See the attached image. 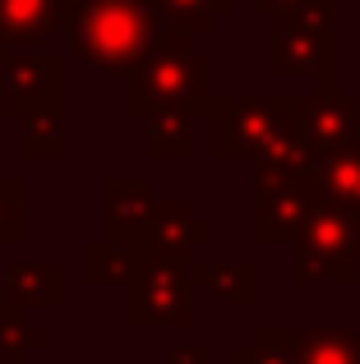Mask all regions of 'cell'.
Listing matches in <instances>:
<instances>
[{"label":"cell","mask_w":360,"mask_h":364,"mask_svg":"<svg viewBox=\"0 0 360 364\" xmlns=\"http://www.w3.org/2000/svg\"><path fill=\"white\" fill-rule=\"evenodd\" d=\"M18 124H23V139H18L23 157H33V161H60L65 157V107L33 111Z\"/></svg>","instance_id":"obj_18"},{"label":"cell","mask_w":360,"mask_h":364,"mask_svg":"<svg viewBox=\"0 0 360 364\" xmlns=\"http://www.w3.org/2000/svg\"><path fill=\"white\" fill-rule=\"evenodd\" d=\"M0 364H18V360H0Z\"/></svg>","instance_id":"obj_25"},{"label":"cell","mask_w":360,"mask_h":364,"mask_svg":"<svg viewBox=\"0 0 360 364\" xmlns=\"http://www.w3.org/2000/svg\"><path fill=\"white\" fill-rule=\"evenodd\" d=\"M65 0H0V51H33L60 28Z\"/></svg>","instance_id":"obj_11"},{"label":"cell","mask_w":360,"mask_h":364,"mask_svg":"<svg viewBox=\"0 0 360 364\" xmlns=\"http://www.w3.org/2000/svg\"><path fill=\"white\" fill-rule=\"evenodd\" d=\"M23 235V185L0 180V245H14Z\"/></svg>","instance_id":"obj_23"},{"label":"cell","mask_w":360,"mask_h":364,"mask_svg":"<svg viewBox=\"0 0 360 364\" xmlns=\"http://www.w3.org/2000/svg\"><path fill=\"white\" fill-rule=\"evenodd\" d=\"M148 208H153L148 180H111L107 185V231L111 235H139Z\"/></svg>","instance_id":"obj_17"},{"label":"cell","mask_w":360,"mask_h":364,"mask_svg":"<svg viewBox=\"0 0 360 364\" xmlns=\"http://www.w3.org/2000/svg\"><path fill=\"white\" fill-rule=\"evenodd\" d=\"M171 364H213V350L208 346H180V350H171Z\"/></svg>","instance_id":"obj_24"},{"label":"cell","mask_w":360,"mask_h":364,"mask_svg":"<svg viewBox=\"0 0 360 364\" xmlns=\"http://www.w3.org/2000/svg\"><path fill=\"white\" fill-rule=\"evenodd\" d=\"M153 14L162 18V28H180V33H208L217 14L231 9V0H148Z\"/></svg>","instance_id":"obj_20"},{"label":"cell","mask_w":360,"mask_h":364,"mask_svg":"<svg viewBox=\"0 0 360 364\" xmlns=\"http://www.w3.org/2000/svg\"><path fill=\"white\" fill-rule=\"evenodd\" d=\"M208 55L189 46V33L180 28H162L153 46L144 51V60L125 74L129 83V116H157V111H194L208 116L213 92H208Z\"/></svg>","instance_id":"obj_2"},{"label":"cell","mask_w":360,"mask_h":364,"mask_svg":"<svg viewBox=\"0 0 360 364\" xmlns=\"http://www.w3.org/2000/svg\"><path fill=\"white\" fill-rule=\"evenodd\" d=\"M296 364H360V328H300Z\"/></svg>","instance_id":"obj_15"},{"label":"cell","mask_w":360,"mask_h":364,"mask_svg":"<svg viewBox=\"0 0 360 364\" xmlns=\"http://www.w3.org/2000/svg\"><path fill=\"white\" fill-rule=\"evenodd\" d=\"M139 263H144V249H139L134 235H111L107 231V240H92L83 249V277L92 286H125Z\"/></svg>","instance_id":"obj_14"},{"label":"cell","mask_w":360,"mask_h":364,"mask_svg":"<svg viewBox=\"0 0 360 364\" xmlns=\"http://www.w3.org/2000/svg\"><path fill=\"white\" fill-rule=\"evenodd\" d=\"M134 240L144 249V258H189L198 245L213 240V226H208L203 217H194L189 203L166 198V203L148 208V217H144Z\"/></svg>","instance_id":"obj_9"},{"label":"cell","mask_w":360,"mask_h":364,"mask_svg":"<svg viewBox=\"0 0 360 364\" xmlns=\"http://www.w3.org/2000/svg\"><path fill=\"white\" fill-rule=\"evenodd\" d=\"M189 267H194V286H208L217 300L235 304V309L254 304V267L245 263H189Z\"/></svg>","instance_id":"obj_19"},{"label":"cell","mask_w":360,"mask_h":364,"mask_svg":"<svg viewBox=\"0 0 360 364\" xmlns=\"http://www.w3.org/2000/svg\"><path fill=\"white\" fill-rule=\"evenodd\" d=\"M296 337L300 328H259L231 350V364H296Z\"/></svg>","instance_id":"obj_21"},{"label":"cell","mask_w":360,"mask_h":364,"mask_svg":"<svg viewBox=\"0 0 360 364\" xmlns=\"http://www.w3.org/2000/svg\"><path fill=\"white\" fill-rule=\"evenodd\" d=\"M296 282H360V217L342 208H319L296 235Z\"/></svg>","instance_id":"obj_6"},{"label":"cell","mask_w":360,"mask_h":364,"mask_svg":"<svg viewBox=\"0 0 360 364\" xmlns=\"http://www.w3.org/2000/svg\"><path fill=\"white\" fill-rule=\"evenodd\" d=\"M65 300V267L60 263H9L0 282V304L9 309H55Z\"/></svg>","instance_id":"obj_12"},{"label":"cell","mask_w":360,"mask_h":364,"mask_svg":"<svg viewBox=\"0 0 360 364\" xmlns=\"http://www.w3.org/2000/svg\"><path fill=\"white\" fill-rule=\"evenodd\" d=\"M324 208L314 185V171H259L250 203V231L263 245H287L309 226V217Z\"/></svg>","instance_id":"obj_4"},{"label":"cell","mask_w":360,"mask_h":364,"mask_svg":"<svg viewBox=\"0 0 360 364\" xmlns=\"http://www.w3.org/2000/svg\"><path fill=\"white\" fill-rule=\"evenodd\" d=\"M42 341H46L42 323H33L23 309L0 304V360H18V364H23V355H33Z\"/></svg>","instance_id":"obj_22"},{"label":"cell","mask_w":360,"mask_h":364,"mask_svg":"<svg viewBox=\"0 0 360 364\" xmlns=\"http://www.w3.org/2000/svg\"><path fill=\"white\" fill-rule=\"evenodd\" d=\"M305 97H213L208 152L222 161H254L282 129L300 120Z\"/></svg>","instance_id":"obj_3"},{"label":"cell","mask_w":360,"mask_h":364,"mask_svg":"<svg viewBox=\"0 0 360 364\" xmlns=\"http://www.w3.org/2000/svg\"><path fill=\"white\" fill-rule=\"evenodd\" d=\"M0 55H5V51H0Z\"/></svg>","instance_id":"obj_26"},{"label":"cell","mask_w":360,"mask_h":364,"mask_svg":"<svg viewBox=\"0 0 360 364\" xmlns=\"http://www.w3.org/2000/svg\"><path fill=\"white\" fill-rule=\"evenodd\" d=\"M314 185L328 208H342V213L360 217V139L337 152H324L314 161Z\"/></svg>","instance_id":"obj_13"},{"label":"cell","mask_w":360,"mask_h":364,"mask_svg":"<svg viewBox=\"0 0 360 364\" xmlns=\"http://www.w3.org/2000/svg\"><path fill=\"white\" fill-rule=\"evenodd\" d=\"M300 129L314 143V152H337L360 139V107L351 92H314L300 107Z\"/></svg>","instance_id":"obj_10"},{"label":"cell","mask_w":360,"mask_h":364,"mask_svg":"<svg viewBox=\"0 0 360 364\" xmlns=\"http://www.w3.org/2000/svg\"><path fill=\"white\" fill-rule=\"evenodd\" d=\"M194 111L176 107V111H157L148 116V157L153 161H180L194 152Z\"/></svg>","instance_id":"obj_16"},{"label":"cell","mask_w":360,"mask_h":364,"mask_svg":"<svg viewBox=\"0 0 360 364\" xmlns=\"http://www.w3.org/2000/svg\"><path fill=\"white\" fill-rule=\"evenodd\" d=\"M60 28L70 55L92 74H129L162 37V18L148 0H65Z\"/></svg>","instance_id":"obj_1"},{"label":"cell","mask_w":360,"mask_h":364,"mask_svg":"<svg viewBox=\"0 0 360 364\" xmlns=\"http://www.w3.org/2000/svg\"><path fill=\"white\" fill-rule=\"evenodd\" d=\"M194 258H144L129 277L125 318L134 328H185L194 309Z\"/></svg>","instance_id":"obj_5"},{"label":"cell","mask_w":360,"mask_h":364,"mask_svg":"<svg viewBox=\"0 0 360 364\" xmlns=\"http://www.w3.org/2000/svg\"><path fill=\"white\" fill-rule=\"evenodd\" d=\"M65 97V55L5 51L0 55V116L23 120L33 111L60 107Z\"/></svg>","instance_id":"obj_7"},{"label":"cell","mask_w":360,"mask_h":364,"mask_svg":"<svg viewBox=\"0 0 360 364\" xmlns=\"http://www.w3.org/2000/svg\"><path fill=\"white\" fill-rule=\"evenodd\" d=\"M272 70L282 79H314L319 92H337V33L333 28H272Z\"/></svg>","instance_id":"obj_8"}]
</instances>
